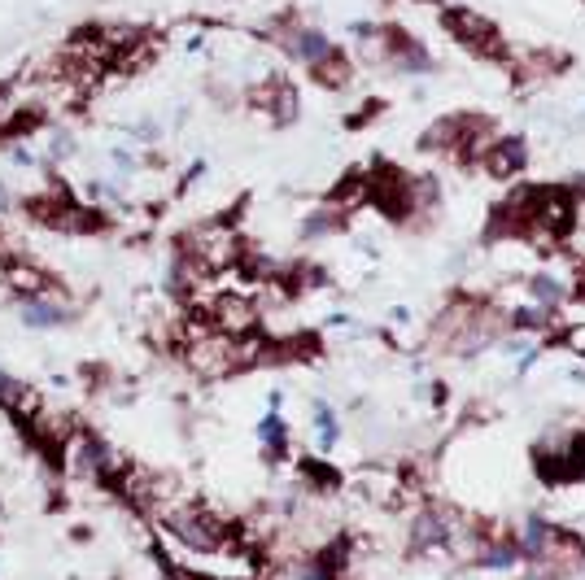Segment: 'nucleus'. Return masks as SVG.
Segmentation results:
<instances>
[{
	"mask_svg": "<svg viewBox=\"0 0 585 580\" xmlns=\"http://www.w3.org/2000/svg\"><path fill=\"white\" fill-rule=\"evenodd\" d=\"M245 245H249V240H245L241 232H236L232 219H206V223L188 227V232L175 240V249L193 253V258H197V262H201V267H206L210 275L241 267Z\"/></svg>",
	"mask_w": 585,
	"mask_h": 580,
	"instance_id": "obj_1",
	"label": "nucleus"
},
{
	"mask_svg": "<svg viewBox=\"0 0 585 580\" xmlns=\"http://www.w3.org/2000/svg\"><path fill=\"white\" fill-rule=\"evenodd\" d=\"M179 358H184V367L193 371L197 380L241 376V367H236V336H223V332H206V336H197V341L179 345Z\"/></svg>",
	"mask_w": 585,
	"mask_h": 580,
	"instance_id": "obj_2",
	"label": "nucleus"
},
{
	"mask_svg": "<svg viewBox=\"0 0 585 580\" xmlns=\"http://www.w3.org/2000/svg\"><path fill=\"white\" fill-rule=\"evenodd\" d=\"M441 22H446V31L455 35V44H463L472 57L503 62V44L507 40L485 14H476V9H468V5H455V9H441Z\"/></svg>",
	"mask_w": 585,
	"mask_h": 580,
	"instance_id": "obj_3",
	"label": "nucleus"
},
{
	"mask_svg": "<svg viewBox=\"0 0 585 580\" xmlns=\"http://www.w3.org/2000/svg\"><path fill=\"white\" fill-rule=\"evenodd\" d=\"M380 70H389V75H398V79H424L437 70V62H433V48H428L420 35L385 22V57H380Z\"/></svg>",
	"mask_w": 585,
	"mask_h": 580,
	"instance_id": "obj_4",
	"label": "nucleus"
},
{
	"mask_svg": "<svg viewBox=\"0 0 585 580\" xmlns=\"http://www.w3.org/2000/svg\"><path fill=\"white\" fill-rule=\"evenodd\" d=\"M524 567H529V580H585V541L572 528H559L551 546Z\"/></svg>",
	"mask_w": 585,
	"mask_h": 580,
	"instance_id": "obj_5",
	"label": "nucleus"
},
{
	"mask_svg": "<svg viewBox=\"0 0 585 580\" xmlns=\"http://www.w3.org/2000/svg\"><path fill=\"white\" fill-rule=\"evenodd\" d=\"M18 323L31 332H57L75 323V301L66 297V284H57L53 293H35V297H18L14 301Z\"/></svg>",
	"mask_w": 585,
	"mask_h": 580,
	"instance_id": "obj_6",
	"label": "nucleus"
},
{
	"mask_svg": "<svg viewBox=\"0 0 585 580\" xmlns=\"http://www.w3.org/2000/svg\"><path fill=\"white\" fill-rule=\"evenodd\" d=\"M210 323H214V332H223V336H249V332H258V323H262L258 297L219 293V297H214V306H210Z\"/></svg>",
	"mask_w": 585,
	"mask_h": 580,
	"instance_id": "obj_7",
	"label": "nucleus"
},
{
	"mask_svg": "<svg viewBox=\"0 0 585 580\" xmlns=\"http://www.w3.org/2000/svg\"><path fill=\"white\" fill-rule=\"evenodd\" d=\"M481 171L494 179H516L529 171V144H524V136H498L494 149L481 157Z\"/></svg>",
	"mask_w": 585,
	"mask_h": 580,
	"instance_id": "obj_8",
	"label": "nucleus"
},
{
	"mask_svg": "<svg viewBox=\"0 0 585 580\" xmlns=\"http://www.w3.org/2000/svg\"><path fill=\"white\" fill-rule=\"evenodd\" d=\"M402 485H407V476H402L398 467L367 463V467L354 471V489L363 493L367 502H376V506H393V502H398V489Z\"/></svg>",
	"mask_w": 585,
	"mask_h": 580,
	"instance_id": "obj_9",
	"label": "nucleus"
},
{
	"mask_svg": "<svg viewBox=\"0 0 585 580\" xmlns=\"http://www.w3.org/2000/svg\"><path fill=\"white\" fill-rule=\"evenodd\" d=\"M306 70H310V83H315V88H324V92H350L354 79H358V62L345 53L341 44L332 48L328 57H319L315 66H306Z\"/></svg>",
	"mask_w": 585,
	"mask_h": 580,
	"instance_id": "obj_10",
	"label": "nucleus"
},
{
	"mask_svg": "<svg viewBox=\"0 0 585 580\" xmlns=\"http://www.w3.org/2000/svg\"><path fill=\"white\" fill-rule=\"evenodd\" d=\"M463 123H468V114H441L433 118L424 131H420V153H446V157H455L459 149V140H463Z\"/></svg>",
	"mask_w": 585,
	"mask_h": 580,
	"instance_id": "obj_11",
	"label": "nucleus"
},
{
	"mask_svg": "<svg viewBox=\"0 0 585 580\" xmlns=\"http://www.w3.org/2000/svg\"><path fill=\"white\" fill-rule=\"evenodd\" d=\"M254 432H258V445H262V458H267V463H284V458H289L293 437H289V424H284L280 410H267Z\"/></svg>",
	"mask_w": 585,
	"mask_h": 580,
	"instance_id": "obj_12",
	"label": "nucleus"
},
{
	"mask_svg": "<svg viewBox=\"0 0 585 580\" xmlns=\"http://www.w3.org/2000/svg\"><path fill=\"white\" fill-rule=\"evenodd\" d=\"M511 533H516L520 559H524V563H533L537 554H542L546 546H551V537L559 533V524H555V519H546V515H529L520 528H511Z\"/></svg>",
	"mask_w": 585,
	"mask_h": 580,
	"instance_id": "obj_13",
	"label": "nucleus"
},
{
	"mask_svg": "<svg viewBox=\"0 0 585 580\" xmlns=\"http://www.w3.org/2000/svg\"><path fill=\"white\" fill-rule=\"evenodd\" d=\"M315 419H310V424H315V450H319V458H328L332 450H337V441H341V415L337 410H332L324 397H315Z\"/></svg>",
	"mask_w": 585,
	"mask_h": 580,
	"instance_id": "obj_14",
	"label": "nucleus"
},
{
	"mask_svg": "<svg viewBox=\"0 0 585 580\" xmlns=\"http://www.w3.org/2000/svg\"><path fill=\"white\" fill-rule=\"evenodd\" d=\"M70 157H79V136L75 131H66V127H53L49 144H44V162L57 171V166H66Z\"/></svg>",
	"mask_w": 585,
	"mask_h": 580,
	"instance_id": "obj_15",
	"label": "nucleus"
},
{
	"mask_svg": "<svg viewBox=\"0 0 585 580\" xmlns=\"http://www.w3.org/2000/svg\"><path fill=\"white\" fill-rule=\"evenodd\" d=\"M555 341L564 345L572 358H581V362H585V319H572V323H564V328L555 332Z\"/></svg>",
	"mask_w": 585,
	"mask_h": 580,
	"instance_id": "obj_16",
	"label": "nucleus"
},
{
	"mask_svg": "<svg viewBox=\"0 0 585 580\" xmlns=\"http://www.w3.org/2000/svg\"><path fill=\"white\" fill-rule=\"evenodd\" d=\"M201 175H206V157H197V162H188V171L179 175V184H175V197H179V192H188L193 184H201Z\"/></svg>",
	"mask_w": 585,
	"mask_h": 580,
	"instance_id": "obj_17",
	"label": "nucleus"
},
{
	"mask_svg": "<svg viewBox=\"0 0 585 580\" xmlns=\"http://www.w3.org/2000/svg\"><path fill=\"white\" fill-rule=\"evenodd\" d=\"M14 205H18V197H14V188H9V184H5V179H0V214H9V210H14Z\"/></svg>",
	"mask_w": 585,
	"mask_h": 580,
	"instance_id": "obj_18",
	"label": "nucleus"
},
{
	"mask_svg": "<svg viewBox=\"0 0 585 580\" xmlns=\"http://www.w3.org/2000/svg\"><path fill=\"white\" fill-rule=\"evenodd\" d=\"M284 406V389H271L267 393V410H280Z\"/></svg>",
	"mask_w": 585,
	"mask_h": 580,
	"instance_id": "obj_19",
	"label": "nucleus"
}]
</instances>
